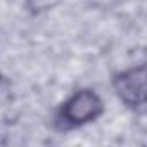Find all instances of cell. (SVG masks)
<instances>
[{"label":"cell","instance_id":"obj_1","mask_svg":"<svg viewBox=\"0 0 147 147\" xmlns=\"http://www.w3.org/2000/svg\"><path fill=\"white\" fill-rule=\"evenodd\" d=\"M104 111L100 97L92 90H80L71 95L57 113V123L61 128H76L97 119Z\"/></svg>","mask_w":147,"mask_h":147},{"label":"cell","instance_id":"obj_2","mask_svg":"<svg viewBox=\"0 0 147 147\" xmlns=\"http://www.w3.org/2000/svg\"><path fill=\"white\" fill-rule=\"evenodd\" d=\"M113 87L126 106L142 107L145 104V66L140 64L116 75Z\"/></svg>","mask_w":147,"mask_h":147},{"label":"cell","instance_id":"obj_3","mask_svg":"<svg viewBox=\"0 0 147 147\" xmlns=\"http://www.w3.org/2000/svg\"><path fill=\"white\" fill-rule=\"evenodd\" d=\"M28 2L33 11H45V9H50L52 5H55L59 0H28Z\"/></svg>","mask_w":147,"mask_h":147}]
</instances>
